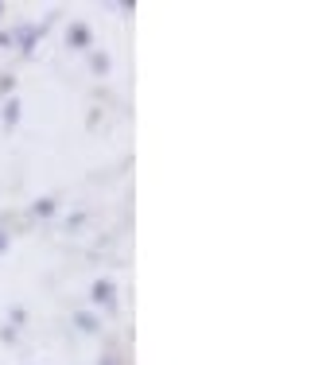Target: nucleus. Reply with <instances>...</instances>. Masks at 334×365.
Instances as JSON below:
<instances>
[{"label":"nucleus","mask_w":334,"mask_h":365,"mask_svg":"<svg viewBox=\"0 0 334 365\" xmlns=\"http://www.w3.org/2000/svg\"><path fill=\"white\" fill-rule=\"evenodd\" d=\"M93 71H109V58H105V55H93Z\"/></svg>","instance_id":"obj_4"},{"label":"nucleus","mask_w":334,"mask_h":365,"mask_svg":"<svg viewBox=\"0 0 334 365\" xmlns=\"http://www.w3.org/2000/svg\"><path fill=\"white\" fill-rule=\"evenodd\" d=\"M93 299H98V303H113V280H98V284H93Z\"/></svg>","instance_id":"obj_1"},{"label":"nucleus","mask_w":334,"mask_h":365,"mask_svg":"<svg viewBox=\"0 0 334 365\" xmlns=\"http://www.w3.org/2000/svg\"><path fill=\"white\" fill-rule=\"evenodd\" d=\"M78 327H82V330H98V327H93V319H90V315H78Z\"/></svg>","instance_id":"obj_5"},{"label":"nucleus","mask_w":334,"mask_h":365,"mask_svg":"<svg viewBox=\"0 0 334 365\" xmlns=\"http://www.w3.org/2000/svg\"><path fill=\"white\" fill-rule=\"evenodd\" d=\"M55 210V202H51V198H43V202H35V214H51Z\"/></svg>","instance_id":"obj_3"},{"label":"nucleus","mask_w":334,"mask_h":365,"mask_svg":"<svg viewBox=\"0 0 334 365\" xmlns=\"http://www.w3.org/2000/svg\"><path fill=\"white\" fill-rule=\"evenodd\" d=\"M70 43H74V47H86V43H90V31H86L82 24H74V28H70Z\"/></svg>","instance_id":"obj_2"},{"label":"nucleus","mask_w":334,"mask_h":365,"mask_svg":"<svg viewBox=\"0 0 334 365\" xmlns=\"http://www.w3.org/2000/svg\"><path fill=\"white\" fill-rule=\"evenodd\" d=\"M0 249H4V237H0Z\"/></svg>","instance_id":"obj_6"}]
</instances>
